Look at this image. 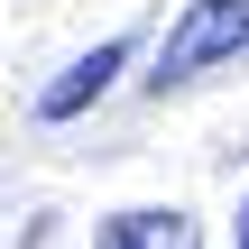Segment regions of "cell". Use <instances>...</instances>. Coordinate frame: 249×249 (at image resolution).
<instances>
[{
	"mask_svg": "<svg viewBox=\"0 0 249 249\" xmlns=\"http://www.w3.org/2000/svg\"><path fill=\"white\" fill-rule=\"evenodd\" d=\"M249 55V0H194L176 28H166V46H157V92H176V83H194V74H213V65H240Z\"/></svg>",
	"mask_w": 249,
	"mask_h": 249,
	"instance_id": "obj_1",
	"label": "cell"
},
{
	"mask_svg": "<svg viewBox=\"0 0 249 249\" xmlns=\"http://www.w3.org/2000/svg\"><path fill=\"white\" fill-rule=\"evenodd\" d=\"M92 249H203V231H194L176 203H148V213H111Z\"/></svg>",
	"mask_w": 249,
	"mask_h": 249,
	"instance_id": "obj_2",
	"label": "cell"
},
{
	"mask_svg": "<svg viewBox=\"0 0 249 249\" xmlns=\"http://www.w3.org/2000/svg\"><path fill=\"white\" fill-rule=\"evenodd\" d=\"M120 65H129V46H120V37H111V46H92V55H74V65H65V83H46V92H37V111H46V120H74L83 102H102V83H111Z\"/></svg>",
	"mask_w": 249,
	"mask_h": 249,
	"instance_id": "obj_3",
	"label": "cell"
},
{
	"mask_svg": "<svg viewBox=\"0 0 249 249\" xmlns=\"http://www.w3.org/2000/svg\"><path fill=\"white\" fill-rule=\"evenodd\" d=\"M240 249H249V203H240Z\"/></svg>",
	"mask_w": 249,
	"mask_h": 249,
	"instance_id": "obj_4",
	"label": "cell"
}]
</instances>
